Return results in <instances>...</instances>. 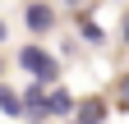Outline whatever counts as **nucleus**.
Here are the masks:
<instances>
[{
    "label": "nucleus",
    "instance_id": "nucleus-1",
    "mask_svg": "<svg viewBox=\"0 0 129 124\" xmlns=\"http://www.w3.org/2000/svg\"><path fill=\"white\" fill-rule=\"evenodd\" d=\"M19 60H23V69H28V74H37L42 83H51V78H55V60L46 55L42 46H23V55H19Z\"/></svg>",
    "mask_w": 129,
    "mask_h": 124
},
{
    "label": "nucleus",
    "instance_id": "nucleus-2",
    "mask_svg": "<svg viewBox=\"0 0 129 124\" xmlns=\"http://www.w3.org/2000/svg\"><path fill=\"white\" fill-rule=\"evenodd\" d=\"M23 110H28V115H37V119H42L46 110H51V97H42V87H32V92H28V97H23Z\"/></svg>",
    "mask_w": 129,
    "mask_h": 124
},
{
    "label": "nucleus",
    "instance_id": "nucleus-3",
    "mask_svg": "<svg viewBox=\"0 0 129 124\" xmlns=\"http://www.w3.org/2000/svg\"><path fill=\"white\" fill-rule=\"evenodd\" d=\"M28 28L32 32H46V28H51V9L46 5H28Z\"/></svg>",
    "mask_w": 129,
    "mask_h": 124
},
{
    "label": "nucleus",
    "instance_id": "nucleus-4",
    "mask_svg": "<svg viewBox=\"0 0 129 124\" xmlns=\"http://www.w3.org/2000/svg\"><path fill=\"white\" fill-rule=\"evenodd\" d=\"M0 110H5V115H19V110H23V101L14 97L9 87H0Z\"/></svg>",
    "mask_w": 129,
    "mask_h": 124
},
{
    "label": "nucleus",
    "instance_id": "nucleus-5",
    "mask_svg": "<svg viewBox=\"0 0 129 124\" xmlns=\"http://www.w3.org/2000/svg\"><path fill=\"white\" fill-rule=\"evenodd\" d=\"M51 110H55V115H69V110H74V101L64 97V92H51Z\"/></svg>",
    "mask_w": 129,
    "mask_h": 124
},
{
    "label": "nucleus",
    "instance_id": "nucleus-6",
    "mask_svg": "<svg viewBox=\"0 0 129 124\" xmlns=\"http://www.w3.org/2000/svg\"><path fill=\"white\" fill-rule=\"evenodd\" d=\"M83 124H102V106H97V101L83 106Z\"/></svg>",
    "mask_w": 129,
    "mask_h": 124
},
{
    "label": "nucleus",
    "instance_id": "nucleus-7",
    "mask_svg": "<svg viewBox=\"0 0 129 124\" xmlns=\"http://www.w3.org/2000/svg\"><path fill=\"white\" fill-rule=\"evenodd\" d=\"M0 41H5V23H0Z\"/></svg>",
    "mask_w": 129,
    "mask_h": 124
}]
</instances>
